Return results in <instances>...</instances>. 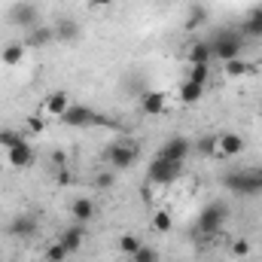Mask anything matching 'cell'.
<instances>
[{
  "instance_id": "484cf974",
  "label": "cell",
  "mask_w": 262,
  "mask_h": 262,
  "mask_svg": "<svg viewBox=\"0 0 262 262\" xmlns=\"http://www.w3.org/2000/svg\"><path fill=\"white\" fill-rule=\"evenodd\" d=\"M70 253H67V247L61 241H52L49 247H46V262H64Z\"/></svg>"
},
{
  "instance_id": "e575fe53",
  "label": "cell",
  "mask_w": 262,
  "mask_h": 262,
  "mask_svg": "<svg viewBox=\"0 0 262 262\" xmlns=\"http://www.w3.org/2000/svg\"><path fill=\"white\" fill-rule=\"evenodd\" d=\"M110 3H113V0H89V6H92V9H107Z\"/></svg>"
},
{
  "instance_id": "603a6c76",
  "label": "cell",
  "mask_w": 262,
  "mask_h": 262,
  "mask_svg": "<svg viewBox=\"0 0 262 262\" xmlns=\"http://www.w3.org/2000/svg\"><path fill=\"white\" fill-rule=\"evenodd\" d=\"M226 64V76H232V79H238V76H247V73H253L256 67L247 64L244 58H232V61H223Z\"/></svg>"
},
{
  "instance_id": "4316f807",
  "label": "cell",
  "mask_w": 262,
  "mask_h": 262,
  "mask_svg": "<svg viewBox=\"0 0 262 262\" xmlns=\"http://www.w3.org/2000/svg\"><path fill=\"white\" fill-rule=\"evenodd\" d=\"M140 247H143V244H140V238H134V235H122V238H119V250H122L125 256H134Z\"/></svg>"
},
{
  "instance_id": "30bf717a",
  "label": "cell",
  "mask_w": 262,
  "mask_h": 262,
  "mask_svg": "<svg viewBox=\"0 0 262 262\" xmlns=\"http://www.w3.org/2000/svg\"><path fill=\"white\" fill-rule=\"evenodd\" d=\"M34 159H37V152H34V146L28 140H21L12 149H6V165L9 168H28V165H34Z\"/></svg>"
},
{
  "instance_id": "ffe728a7",
  "label": "cell",
  "mask_w": 262,
  "mask_h": 262,
  "mask_svg": "<svg viewBox=\"0 0 262 262\" xmlns=\"http://www.w3.org/2000/svg\"><path fill=\"white\" fill-rule=\"evenodd\" d=\"M180 101L183 104H198L201 98H204V85H198V82H192V79H186V82H180Z\"/></svg>"
},
{
  "instance_id": "cb8c5ba5",
  "label": "cell",
  "mask_w": 262,
  "mask_h": 262,
  "mask_svg": "<svg viewBox=\"0 0 262 262\" xmlns=\"http://www.w3.org/2000/svg\"><path fill=\"white\" fill-rule=\"evenodd\" d=\"M25 140V134L21 131H15V128H0V149L6 152V149H12L15 143H21Z\"/></svg>"
},
{
  "instance_id": "4dcf8cb0",
  "label": "cell",
  "mask_w": 262,
  "mask_h": 262,
  "mask_svg": "<svg viewBox=\"0 0 262 262\" xmlns=\"http://www.w3.org/2000/svg\"><path fill=\"white\" fill-rule=\"evenodd\" d=\"M131 262H159V253L149 250V247H140V250L131 256Z\"/></svg>"
},
{
  "instance_id": "d590c367",
  "label": "cell",
  "mask_w": 262,
  "mask_h": 262,
  "mask_svg": "<svg viewBox=\"0 0 262 262\" xmlns=\"http://www.w3.org/2000/svg\"><path fill=\"white\" fill-rule=\"evenodd\" d=\"M110 183H113V174H101L98 177V186H110Z\"/></svg>"
},
{
  "instance_id": "52a82bcc",
  "label": "cell",
  "mask_w": 262,
  "mask_h": 262,
  "mask_svg": "<svg viewBox=\"0 0 262 262\" xmlns=\"http://www.w3.org/2000/svg\"><path fill=\"white\" fill-rule=\"evenodd\" d=\"M192 152V143H189V137H171L159 152H156V159H168V162H186V156Z\"/></svg>"
},
{
  "instance_id": "ba28073f",
  "label": "cell",
  "mask_w": 262,
  "mask_h": 262,
  "mask_svg": "<svg viewBox=\"0 0 262 262\" xmlns=\"http://www.w3.org/2000/svg\"><path fill=\"white\" fill-rule=\"evenodd\" d=\"M9 21L15 25V28H21V31H31V28H37V6L34 3H15L12 9H9Z\"/></svg>"
},
{
  "instance_id": "9a60e30c",
  "label": "cell",
  "mask_w": 262,
  "mask_h": 262,
  "mask_svg": "<svg viewBox=\"0 0 262 262\" xmlns=\"http://www.w3.org/2000/svg\"><path fill=\"white\" fill-rule=\"evenodd\" d=\"M210 58H213L210 40H195V43L186 49V61H189V64H210Z\"/></svg>"
},
{
  "instance_id": "1f68e13d",
  "label": "cell",
  "mask_w": 262,
  "mask_h": 262,
  "mask_svg": "<svg viewBox=\"0 0 262 262\" xmlns=\"http://www.w3.org/2000/svg\"><path fill=\"white\" fill-rule=\"evenodd\" d=\"M198 149L201 152H207V156H213L216 159V137H204L201 143H198Z\"/></svg>"
},
{
  "instance_id": "277c9868",
  "label": "cell",
  "mask_w": 262,
  "mask_h": 262,
  "mask_svg": "<svg viewBox=\"0 0 262 262\" xmlns=\"http://www.w3.org/2000/svg\"><path fill=\"white\" fill-rule=\"evenodd\" d=\"M226 223H229V207H226L223 201H210V204H204V210L198 213V232H204V235L223 232Z\"/></svg>"
},
{
  "instance_id": "3957f363",
  "label": "cell",
  "mask_w": 262,
  "mask_h": 262,
  "mask_svg": "<svg viewBox=\"0 0 262 262\" xmlns=\"http://www.w3.org/2000/svg\"><path fill=\"white\" fill-rule=\"evenodd\" d=\"M137 156H140V146H137L134 140H119V143H110V146L104 149V162H107L113 171L131 168V165L137 162Z\"/></svg>"
},
{
  "instance_id": "83f0119b",
  "label": "cell",
  "mask_w": 262,
  "mask_h": 262,
  "mask_svg": "<svg viewBox=\"0 0 262 262\" xmlns=\"http://www.w3.org/2000/svg\"><path fill=\"white\" fill-rule=\"evenodd\" d=\"M201 25H207V12H204L201 6H192V12H189V21H186V31H198Z\"/></svg>"
},
{
  "instance_id": "5bb4252c",
  "label": "cell",
  "mask_w": 262,
  "mask_h": 262,
  "mask_svg": "<svg viewBox=\"0 0 262 262\" xmlns=\"http://www.w3.org/2000/svg\"><path fill=\"white\" fill-rule=\"evenodd\" d=\"M52 40H55V31H52V28L37 25V28H31V31H28L25 46H28V49H43V46H49Z\"/></svg>"
},
{
  "instance_id": "d4e9b609",
  "label": "cell",
  "mask_w": 262,
  "mask_h": 262,
  "mask_svg": "<svg viewBox=\"0 0 262 262\" xmlns=\"http://www.w3.org/2000/svg\"><path fill=\"white\" fill-rule=\"evenodd\" d=\"M189 79L198 85H207L210 82V64H189Z\"/></svg>"
},
{
  "instance_id": "2e32d148",
  "label": "cell",
  "mask_w": 262,
  "mask_h": 262,
  "mask_svg": "<svg viewBox=\"0 0 262 262\" xmlns=\"http://www.w3.org/2000/svg\"><path fill=\"white\" fill-rule=\"evenodd\" d=\"M52 31H55V40H58V43H76L79 34H82L73 18H58V25H55Z\"/></svg>"
},
{
  "instance_id": "ac0fdd59",
  "label": "cell",
  "mask_w": 262,
  "mask_h": 262,
  "mask_svg": "<svg viewBox=\"0 0 262 262\" xmlns=\"http://www.w3.org/2000/svg\"><path fill=\"white\" fill-rule=\"evenodd\" d=\"M37 232V220L31 216V213H21V216H15L12 223H9V235H15V238H28V235H34Z\"/></svg>"
},
{
  "instance_id": "f1b7e54d",
  "label": "cell",
  "mask_w": 262,
  "mask_h": 262,
  "mask_svg": "<svg viewBox=\"0 0 262 262\" xmlns=\"http://www.w3.org/2000/svg\"><path fill=\"white\" fill-rule=\"evenodd\" d=\"M250 241H244V238H238V241H232V247H229V253L235 256V259H247L250 256Z\"/></svg>"
},
{
  "instance_id": "f546056e",
  "label": "cell",
  "mask_w": 262,
  "mask_h": 262,
  "mask_svg": "<svg viewBox=\"0 0 262 262\" xmlns=\"http://www.w3.org/2000/svg\"><path fill=\"white\" fill-rule=\"evenodd\" d=\"M43 131H46V122H43L40 116H28V122H25V131H21V134H34V137H37V134H43Z\"/></svg>"
},
{
  "instance_id": "5b68a950",
  "label": "cell",
  "mask_w": 262,
  "mask_h": 262,
  "mask_svg": "<svg viewBox=\"0 0 262 262\" xmlns=\"http://www.w3.org/2000/svg\"><path fill=\"white\" fill-rule=\"evenodd\" d=\"M149 183L156 186H171L183 177V162H168V159H152L149 162Z\"/></svg>"
},
{
  "instance_id": "d6986e66",
  "label": "cell",
  "mask_w": 262,
  "mask_h": 262,
  "mask_svg": "<svg viewBox=\"0 0 262 262\" xmlns=\"http://www.w3.org/2000/svg\"><path fill=\"white\" fill-rule=\"evenodd\" d=\"M70 213H73V220H76V223H82V226H85V223L95 216V201H92V198H76V201L70 204Z\"/></svg>"
},
{
  "instance_id": "7c38bea8",
  "label": "cell",
  "mask_w": 262,
  "mask_h": 262,
  "mask_svg": "<svg viewBox=\"0 0 262 262\" xmlns=\"http://www.w3.org/2000/svg\"><path fill=\"white\" fill-rule=\"evenodd\" d=\"M58 241L67 247V253H79L82 244H85V226H82V223H73L70 229H64V232L58 235Z\"/></svg>"
},
{
  "instance_id": "9c48e42d",
  "label": "cell",
  "mask_w": 262,
  "mask_h": 262,
  "mask_svg": "<svg viewBox=\"0 0 262 262\" xmlns=\"http://www.w3.org/2000/svg\"><path fill=\"white\" fill-rule=\"evenodd\" d=\"M226 186L238 195H250V192H259V183H256V174L253 171H238V174H229L226 177Z\"/></svg>"
},
{
  "instance_id": "4fadbf2b",
  "label": "cell",
  "mask_w": 262,
  "mask_h": 262,
  "mask_svg": "<svg viewBox=\"0 0 262 262\" xmlns=\"http://www.w3.org/2000/svg\"><path fill=\"white\" fill-rule=\"evenodd\" d=\"M70 104H73V101L67 98V92H52V95L43 101V113H46V116H52V119H61Z\"/></svg>"
},
{
  "instance_id": "8992f818",
  "label": "cell",
  "mask_w": 262,
  "mask_h": 262,
  "mask_svg": "<svg viewBox=\"0 0 262 262\" xmlns=\"http://www.w3.org/2000/svg\"><path fill=\"white\" fill-rule=\"evenodd\" d=\"M244 152V137L235 131H223L216 134V159H232Z\"/></svg>"
},
{
  "instance_id": "44dd1931",
  "label": "cell",
  "mask_w": 262,
  "mask_h": 262,
  "mask_svg": "<svg viewBox=\"0 0 262 262\" xmlns=\"http://www.w3.org/2000/svg\"><path fill=\"white\" fill-rule=\"evenodd\" d=\"M241 34H247V37H262V6H253V9H250V15L244 18Z\"/></svg>"
},
{
  "instance_id": "8d00e7d4",
  "label": "cell",
  "mask_w": 262,
  "mask_h": 262,
  "mask_svg": "<svg viewBox=\"0 0 262 262\" xmlns=\"http://www.w3.org/2000/svg\"><path fill=\"white\" fill-rule=\"evenodd\" d=\"M253 174H256V183H259V189H262V168H256Z\"/></svg>"
},
{
  "instance_id": "e0dca14e",
  "label": "cell",
  "mask_w": 262,
  "mask_h": 262,
  "mask_svg": "<svg viewBox=\"0 0 262 262\" xmlns=\"http://www.w3.org/2000/svg\"><path fill=\"white\" fill-rule=\"evenodd\" d=\"M25 52H28V46L25 43H6L3 49H0V61L6 67H18L25 61Z\"/></svg>"
},
{
  "instance_id": "d6a6232c",
  "label": "cell",
  "mask_w": 262,
  "mask_h": 262,
  "mask_svg": "<svg viewBox=\"0 0 262 262\" xmlns=\"http://www.w3.org/2000/svg\"><path fill=\"white\" fill-rule=\"evenodd\" d=\"M52 168H67V156L64 152H52Z\"/></svg>"
},
{
  "instance_id": "8fae6325",
  "label": "cell",
  "mask_w": 262,
  "mask_h": 262,
  "mask_svg": "<svg viewBox=\"0 0 262 262\" xmlns=\"http://www.w3.org/2000/svg\"><path fill=\"white\" fill-rule=\"evenodd\" d=\"M168 110V95L165 92H146L143 98H140V113H146V116H162Z\"/></svg>"
},
{
  "instance_id": "836d02e7",
  "label": "cell",
  "mask_w": 262,
  "mask_h": 262,
  "mask_svg": "<svg viewBox=\"0 0 262 262\" xmlns=\"http://www.w3.org/2000/svg\"><path fill=\"white\" fill-rule=\"evenodd\" d=\"M55 171H58V183L67 186V183H70V171H67V168H55Z\"/></svg>"
},
{
  "instance_id": "6da1fadb",
  "label": "cell",
  "mask_w": 262,
  "mask_h": 262,
  "mask_svg": "<svg viewBox=\"0 0 262 262\" xmlns=\"http://www.w3.org/2000/svg\"><path fill=\"white\" fill-rule=\"evenodd\" d=\"M61 125L67 128H95V125H107V128H116V122L113 119H107V116H98L92 107H85V104H70L67 107V113L58 119Z\"/></svg>"
},
{
  "instance_id": "7a4b0ae2",
  "label": "cell",
  "mask_w": 262,
  "mask_h": 262,
  "mask_svg": "<svg viewBox=\"0 0 262 262\" xmlns=\"http://www.w3.org/2000/svg\"><path fill=\"white\" fill-rule=\"evenodd\" d=\"M210 49H213V58H220V61L241 58L244 37H241V31H216L210 37Z\"/></svg>"
},
{
  "instance_id": "7402d4cb",
  "label": "cell",
  "mask_w": 262,
  "mask_h": 262,
  "mask_svg": "<svg viewBox=\"0 0 262 262\" xmlns=\"http://www.w3.org/2000/svg\"><path fill=\"white\" fill-rule=\"evenodd\" d=\"M149 226H152V232L168 235V232L174 229V220H171V213H168V210H156V213H152V220H149Z\"/></svg>"
}]
</instances>
